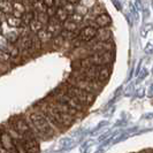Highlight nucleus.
Masks as SVG:
<instances>
[{"mask_svg":"<svg viewBox=\"0 0 153 153\" xmlns=\"http://www.w3.org/2000/svg\"><path fill=\"white\" fill-rule=\"evenodd\" d=\"M27 119V122L30 127L32 134L35 135V137H44L46 135L51 134V128L48 126V123L46 121L45 116L42 114L40 112H35L31 113Z\"/></svg>","mask_w":153,"mask_h":153,"instance_id":"obj_1","label":"nucleus"},{"mask_svg":"<svg viewBox=\"0 0 153 153\" xmlns=\"http://www.w3.org/2000/svg\"><path fill=\"white\" fill-rule=\"evenodd\" d=\"M42 106L39 108V111H43L44 113L51 116L55 122L58 123L60 127H66L70 124L73 120V115H69L62 111H59L58 108H55L52 104H47V102H42Z\"/></svg>","mask_w":153,"mask_h":153,"instance_id":"obj_2","label":"nucleus"},{"mask_svg":"<svg viewBox=\"0 0 153 153\" xmlns=\"http://www.w3.org/2000/svg\"><path fill=\"white\" fill-rule=\"evenodd\" d=\"M65 91L69 93L74 99H76L79 104H82L83 106H86V105H90L93 102V99H94V96L91 92L86 91V90H83V89H79V88H76V86H73V85L67 84L66 88H65Z\"/></svg>","mask_w":153,"mask_h":153,"instance_id":"obj_3","label":"nucleus"},{"mask_svg":"<svg viewBox=\"0 0 153 153\" xmlns=\"http://www.w3.org/2000/svg\"><path fill=\"white\" fill-rule=\"evenodd\" d=\"M54 100H56V101H59V102H61L63 105H66L67 107H69L70 109H73V111H75V112H79V111H82L83 109V105L82 104H79L76 99H74L69 93L65 91H58L56 92V94H55V98Z\"/></svg>","mask_w":153,"mask_h":153,"instance_id":"obj_4","label":"nucleus"},{"mask_svg":"<svg viewBox=\"0 0 153 153\" xmlns=\"http://www.w3.org/2000/svg\"><path fill=\"white\" fill-rule=\"evenodd\" d=\"M9 123L15 128V130L21 135L24 138H30V137H35V135L32 134L29 124L27 122V119H23V117H20V116H15L13 117ZM36 138V137H35Z\"/></svg>","mask_w":153,"mask_h":153,"instance_id":"obj_5","label":"nucleus"},{"mask_svg":"<svg viewBox=\"0 0 153 153\" xmlns=\"http://www.w3.org/2000/svg\"><path fill=\"white\" fill-rule=\"evenodd\" d=\"M67 84L73 85V86H76L79 89H83L89 92H93L94 90L98 89V82H94V81H84V79H78L76 77L71 76L68 78L67 81Z\"/></svg>","mask_w":153,"mask_h":153,"instance_id":"obj_6","label":"nucleus"},{"mask_svg":"<svg viewBox=\"0 0 153 153\" xmlns=\"http://www.w3.org/2000/svg\"><path fill=\"white\" fill-rule=\"evenodd\" d=\"M97 35H98V29L93 25H89V27H85L81 30L78 37L83 42H91L97 37Z\"/></svg>","mask_w":153,"mask_h":153,"instance_id":"obj_7","label":"nucleus"},{"mask_svg":"<svg viewBox=\"0 0 153 153\" xmlns=\"http://www.w3.org/2000/svg\"><path fill=\"white\" fill-rule=\"evenodd\" d=\"M109 24H111V17L105 12L96 15L94 17V25L97 28H107Z\"/></svg>","mask_w":153,"mask_h":153,"instance_id":"obj_8","label":"nucleus"},{"mask_svg":"<svg viewBox=\"0 0 153 153\" xmlns=\"http://www.w3.org/2000/svg\"><path fill=\"white\" fill-rule=\"evenodd\" d=\"M23 143H24V146H25L28 153H39V144L37 142V138H24Z\"/></svg>","mask_w":153,"mask_h":153,"instance_id":"obj_9","label":"nucleus"},{"mask_svg":"<svg viewBox=\"0 0 153 153\" xmlns=\"http://www.w3.org/2000/svg\"><path fill=\"white\" fill-rule=\"evenodd\" d=\"M6 23L10 28H24V24H23V20L22 17H17V16H14L13 14L6 16Z\"/></svg>","mask_w":153,"mask_h":153,"instance_id":"obj_10","label":"nucleus"},{"mask_svg":"<svg viewBox=\"0 0 153 153\" xmlns=\"http://www.w3.org/2000/svg\"><path fill=\"white\" fill-rule=\"evenodd\" d=\"M0 10L5 15H10L13 14V6L10 0H0Z\"/></svg>","mask_w":153,"mask_h":153,"instance_id":"obj_11","label":"nucleus"},{"mask_svg":"<svg viewBox=\"0 0 153 153\" xmlns=\"http://www.w3.org/2000/svg\"><path fill=\"white\" fill-rule=\"evenodd\" d=\"M77 28H78V25H77V23L75 21H73L70 17H69L68 20H66L63 24H62V29L63 31H67V32H75L77 30Z\"/></svg>","mask_w":153,"mask_h":153,"instance_id":"obj_12","label":"nucleus"},{"mask_svg":"<svg viewBox=\"0 0 153 153\" xmlns=\"http://www.w3.org/2000/svg\"><path fill=\"white\" fill-rule=\"evenodd\" d=\"M54 17L59 21V22H65L66 20H68L69 19V14L68 12L65 9V8L62 7H58L56 8V12H55V15H54Z\"/></svg>","mask_w":153,"mask_h":153,"instance_id":"obj_13","label":"nucleus"},{"mask_svg":"<svg viewBox=\"0 0 153 153\" xmlns=\"http://www.w3.org/2000/svg\"><path fill=\"white\" fill-rule=\"evenodd\" d=\"M6 50H7V52L9 53V55L12 56V59H15L17 58L19 55H20V47L16 45V44H8L7 47H6Z\"/></svg>","mask_w":153,"mask_h":153,"instance_id":"obj_14","label":"nucleus"},{"mask_svg":"<svg viewBox=\"0 0 153 153\" xmlns=\"http://www.w3.org/2000/svg\"><path fill=\"white\" fill-rule=\"evenodd\" d=\"M28 27H29V29H30L32 32L37 33V32H39V31L44 28V24H43L42 22H39L38 20L35 17V19H33V20L29 23V25H28Z\"/></svg>","mask_w":153,"mask_h":153,"instance_id":"obj_15","label":"nucleus"},{"mask_svg":"<svg viewBox=\"0 0 153 153\" xmlns=\"http://www.w3.org/2000/svg\"><path fill=\"white\" fill-rule=\"evenodd\" d=\"M37 37H38L39 40H40L42 43H44V42L50 40V39L53 37V35H52L50 31L47 30V29H42L39 32H37Z\"/></svg>","mask_w":153,"mask_h":153,"instance_id":"obj_16","label":"nucleus"},{"mask_svg":"<svg viewBox=\"0 0 153 153\" xmlns=\"http://www.w3.org/2000/svg\"><path fill=\"white\" fill-rule=\"evenodd\" d=\"M111 75V70L107 66H101L99 69V75H98V82L99 81H105Z\"/></svg>","mask_w":153,"mask_h":153,"instance_id":"obj_17","label":"nucleus"},{"mask_svg":"<svg viewBox=\"0 0 153 153\" xmlns=\"http://www.w3.org/2000/svg\"><path fill=\"white\" fill-rule=\"evenodd\" d=\"M36 19L39 22H42L44 25L48 23L50 21V16L46 14V12H36Z\"/></svg>","mask_w":153,"mask_h":153,"instance_id":"obj_18","label":"nucleus"},{"mask_svg":"<svg viewBox=\"0 0 153 153\" xmlns=\"http://www.w3.org/2000/svg\"><path fill=\"white\" fill-rule=\"evenodd\" d=\"M5 37H6V40H7L8 43H10V44H16V43L19 42V38H20L19 33H16V32H14V31L6 33Z\"/></svg>","mask_w":153,"mask_h":153,"instance_id":"obj_19","label":"nucleus"},{"mask_svg":"<svg viewBox=\"0 0 153 153\" xmlns=\"http://www.w3.org/2000/svg\"><path fill=\"white\" fill-rule=\"evenodd\" d=\"M14 144H15V149L17 153H28L24 143H23V139H19V140H14Z\"/></svg>","mask_w":153,"mask_h":153,"instance_id":"obj_20","label":"nucleus"},{"mask_svg":"<svg viewBox=\"0 0 153 153\" xmlns=\"http://www.w3.org/2000/svg\"><path fill=\"white\" fill-rule=\"evenodd\" d=\"M12 60V56L9 55L6 48H0V61L1 62H8Z\"/></svg>","mask_w":153,"mask_h":153,"instance_id":"obj_21","label":"nucleus"},{"mask_svg":"<svg viewBox=\"0 0 153 153\" xmlns=\"http://www.w3.org/2000/svg\"><path fill=\"white\" fill-rule=\"evenodd\" d=\"M32 37V45H33V48L35 50H40L42 48V42L39 40V38L36 36H31Z\"/></svg>","mask_w":153,"mask_h":153,"instance_id":"obj_22","label":"nucleus"},{"mask_svg":"<svg viewBox=\"0 0 153 153\" xmlns=\"http://www.w3.org/2000/svg\"><path fill=\"white\" fill-rule=\"evenodd\" d=\"M73 21H75L76 23H78L79 21H82V15H79V14H77V13H74V14H71V17H70Z\"/></svg>","mask_w":153,"mask_h":153,"instance_id":"obj_23","label":"nucleus"},{"mask_svg":"<svg viewBox=\"0 0 153 153\" xmlns=\"http://www.w3.org/2000/svg\"><path fill=\"white\" fill-rule=\"evenodd\" d=\"M46 7H55L54 6V0H43Z\"/></svg>","mask_w":153,"mask_h":153,"instance_id":"obj_24","label":"nucleus"},{"mask_svg":"<svg viewBox=\"0 0 153 153\" xmlns=\"http://www.w3.org/2000/svg\"><path fill=\"white\" fill-rule=\"evenodd\" d=\"M6 20V15L0 10V22H2V21H5Z\"/></svg>","mask_w":153,"mask_h":153,"instance_id":"obj_25","label":"nucleus"},{"mask_svg":"<svg viewBox=\"0 0 153 153\" xmlns=\"http://www.w3.org/2000/svg\"><path fill=\"white\" fill-rule=\"evenodd\" d=\"M66 1H68V2L73 4V5H76V4H78V2H79V0H66Z\"/></svg>","mask_w":153,"mask_h":153,"instance_id":"obj_26","label":"nucleus"},{"mask_svg":"<svg viewBox=\"0 0 153 153\" xmlns=\"http://www.w3.org/2000/svg\"><path fill=\"white\" fill-rule=\"evenodd\" d=\"M140 153H147V152H140Z\"/></svg>","mask_w":153,"mask_h":153,"instance_id":"obj_27","label":"nucleus"}]
</instances>
